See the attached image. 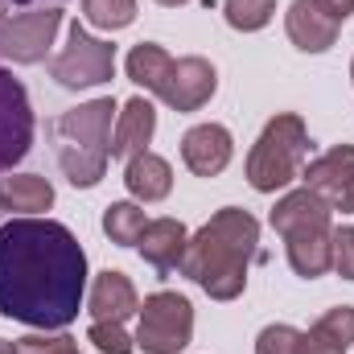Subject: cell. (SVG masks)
I'll use <instances>...</instances> for the list:
<instances>
[{
    "instance_id": "obj_1",
    "label": "cell",
    "mask_w": 354,
    "mask_h": 354,
    "mask_svg": "<svg viewBox=\"0 0 354 354\" xmlns=\"http://www.w3.org/2000/svg\"><path fill=\"white\" fill-rule=\"evenodd\" d=\"M87 292V252L66 223L12 218L0 227V313L37 330H66Z\"/></svg>"
},
{
    "instance_id": "obj_2",
    "label": "cell",
    "mask_w": 354,
    "mask_h": 354,
    "mask_svg": "<svg viewBox=\"0 0 354 354\" xmlns=\"http://www.w3.org/2000/svg\"><path fill=\"white\" fill-rule=\"evenodd\" d=\"M260 248V223L239 210L223 206L210 223H202L181 256V276H189L206 297L214 301H235L248 288V268Z\"/></svg>"
},
{
    "instance_id": "obj_3",
    "label": "cell",
    "mask_w": 354,
    "mask_h": 354,
    "mask_svg": "<svg viewBox=\"0 0 354 354\" xmlns=\"http://www.w3.org/2000/svg\"><path fill=\"white\" fill-rule=\"evenodd\" d=\"M128 79L136 87L153 91L157 99H165L174 111H198L210 103V95L218 91V75L206 58L189 54V58H174L165 54L157 41H140L128 54Z\"/></svg>"
},
{
    "instance_id": "obj_4",
    "label": "cell",
    "mask_w": 354,
    "mask_h": 354,
    "mask_svg": "<svg viewBox=\"0 0 354 354\" xmlns=\"http://www.w3.org/2000/svg\"><path fill=\"white\" fill-rule=\"evenodd\" d=\"M111 115H115L111 99H91L54 120V128H50V136L58 145L54 153H58V165L71 185L91 189L103 181L107 157H111Z\"/></svg>"
},
{
    "instance_id": "obj_5",
    "label": "cell",
    "mask_w": 354,
    "mask_h": 354,
    "mask_svg": "<svg viewBox=\"0 0 354 354\" xmlns=\"http://www.w3.org/2000/svg\"><path fill=\"white\" fill-rule=\"evenodd\" d=\"M305 157H309V128H305V120L292 115V111L272 115L264 124V132H260V140L248 153L252 189L276 194V189L292 185L301 177V169H305Z\"/></svg>"
},
{
    "instance_id": "obj_6",
    "label": "cell",
    "mask_w": 354,
    "mask_h": 354,
    "mask_svg": "<svg viewBox=\"0 0 354 354\" xmlns=\"http://www.w3.org/2000/svg\"><path fill=\"white\" fill-rule=\"evenodd\" d=\"M194 338V305L181 292H153L140 305L136 346L145 354H177Z\"/></svg>"
},
{
    "instance_id": "obj_7",
    "label": "cell",
    "mask_w": 354,
    "mask_h": 354,
    "mask_svg": "<svg viewBox=\"0 0 354 354\" xmlns=\"http://www.w3.org/2000/svg\"><path fill=\"white\" fill-rule=\"evenodd\" d=\"M115 75V46L91 37L87 29L75 21L71 25V37L62 46V54L50 62V79L58 87H71V91H83V87H99Z\"/></svg>"
},
{
    "instance_id": "obj_8",
    "label": "cell",
    "mask_w": 354,
    "mask_h": 354,
    "mask_svg": "<svg viewBox=\"0 0 354 354\" xmlns=\"http://www.w3.org/2000/svg\"><path fill=\"white\" fill-rule=\"evenodd\" d=\"M62 29V12L58 8H37V12H17L0 21V58L33 66L50 54L54 33Z\"/></svg>"
},
{
    "instance_id": "obj_9",
    "label": "cell",
    "mask_w": 354,
    "mask_h": 354,
    "mask_svg": "<svg viewBox=\"0 0 354 354\" xmlns=\"http://www.w3.org/2000/svg\"><path fill=\"white\" fill-rule=\"evenodd\" d=\"M33 107L25 87L0 66V174H8L17 161L29 157L33 149Z\"/></svg>"
},
{
    "instance_id": "obj_10",
    "label": "cell",
    "mask_w": 354,
    "mask_h": 354,
    "mask_svg": "<svg viewBox=\"0 0 354 354\" xmlns=\"http://www.w3.org/2000/svg\"><path fill=\"white\" fill-rule=\"evenodd\" d=\"M301 181H305V189L326 198L330 210L354 214V145H334L330 153L309 161L301 169Z\"/></svg>"
},
{
    "instance_id": "obj_11",
    "label": "cell",
    "mask_w": 354,
    "mask_h": 354,
    "mask_svg": "<svg viewBox=\"0 0 354 354\" xmlns=\"http://www.w3.org/2000/svg\"><path fill=\"white\" fill-rule=\"evenodd\" d=\"M231 153H235V140L223 124H198L181 136V161L198 177H218L231 165Z\"/></svg>"
},
{
    "instance_id": "obj_12",
    "label": "cell",
    "mask_w": 354,
    "mask_h": 354,
    "mask_svg": "<svg viewBox=\"0 0 354 354\" xmlns=\"http://www.w3.org/2000/svg\"><path fill=\"white\" fill-rule=\"evenodd\" d=\"M284 29H288V41L305 54H326L334 41H338V21L317 4V0H292L288 12H284Z\"/></svg>"
},
{
    "instance_id": "obj_13",
    "label": "cell",
    "mask_w": 354,
    "mask_h": 354,
    "mask_svg": "<svg viewBox=\"0 0 354 354\" xmlns=\"http://www.w3.org/2000/svg\"><path fill=\"white\" fill-rule=\"evenodd\" d=\"M330 206H326V198H317L313 189H292V194H284L280 202H276V210H272V227L284 235V239H292V235H313V231H334L330 227Z\"/></svg>"
},
{
    "instance_id": "obj_14",
    "label": "cell",
    "mask_w": 354,
    "mask_h": 354,
    "mask_svg": "<svg viewBox=\"0 0 354 354\" xmlns=\"http://www.w3.org/2000/svg\"><path fill=\"white\" fill-rule=\"evenodd\" d=\"M136 309H140V297H136V284L124 272L107 268V272L95 276V284H91V292H87L91 322H124Z\"/></svg>"
},
{
    "instance_id": "obj_15",
    "label": "cell",
    "mask_w": 354,
    "mask_h": 354,
    "mask_svg": "<svg viewBox=\"0 0 354 354\" xmlns=\"http://www.w3.org/2000/svg\"><path fill=\"white\" fill-rule=\"evenodd\" d=\"M157 132V111L149 99H128L120 120H115V132H111V157H136V153H149V140Z\"/></svg>"
},
{
    "instance_id": "obj_16",
    "label": "cell",
    "mask_w": 354,
    "mask_h": 354,
    "mask_svg": "<svg viewBox=\"0 0 354 354\" xmlns=\"http://www.w3.org/2000/svg\"><path fill=\"white\" fill-rule=\"evenodd\" d=\"M185 243H189V231H185V223H177V218H153V223L145 227V235L136 239L140 256L157 268V272L181 268Z\"/></svg>"
},
{
    "instance_id": "obj_17",
    "label": "cell",
    "mask_w": 354,
    "mask_h": 354,
    "mask_svg": "<svg viewBox=\"0 0 354 354\" xmlns=\"http://www.w3.org/2000/svg\"><path fill=\"white\" fill-rule=\"evenodd\" d=\"M124 185H128V194L140 198V202H161V198H169V189H174V169H169V161L157 157V153H136V157L128 161V169H124Z\"/></svg>"
},
{
    "instance_id": "obj_18",
    "label": "cell",
    "mask_w": 354,
    "mask_h": 354,
    "mask_svg": "<svg viewBox=\"0 0 354 354\" xmlns=\"http://www.w3.org/2000/svg\"><path fill=\"white\" fill-rule=\"evenodd\" d=\"M0 206H4V210H21V214L50 210V206H54V185L37 174L0 177Z\"/></svg>"
},
{
    "instance_id": "obj_19",
    "label": "cell",
    "mask_w": 354,
    "mask_h": 354,
    "mask_svg": "<svg viewBox=\"0 0 354 354\" xmlns=\"http://www.w3.org/2000/svg\"><path fill=\"white\" fill-rule=\"evenodd\" d=\"M330 235L334 231H313V235H292L284 239L288 243V264L297 276L305 280H317L330 272Z\"/></svg>"
},
{
    "instance_id": "obj_20",
    "label": "cell",
    "mask_w": 354,
    "mask_h": 354,
    "mask_svg": "<svg viewBox=\"0 0 354 354\" xmlns=\"http://www.w3.org/2000/svg\"><path fill=\"white\" fill-rule=\"evenodd\" d=\"M145 227H149V218H145V210L136 202H111L103 210V231L120 248H136V239L145 235Z\"/></svg>"
},
{
    "instance_id": "obj_21",
    "label": "cell",
    "mask_w": 354,
    "mask_h": 354,
    "mask_svg": "<svg viewBox=\"0 0 354 354\" xmlns=\"http://www.w3.org/2000/svg\"><path fill=\"white\" fill-rule=\"evenodd\" d=\"M83 17L95 29H128L136 21V0H83Z\"/></svg>"
},
{
    "instance_id": "obj_22",
    "label": "cell",
    "mask_w": 354,
    "mask_h": 354,
    "mask_svg": "<svg viewBox=\"0 0 354 354\" xmlns=\"http://www.w3.org/2000/svg\"><path fill=\"white\" fill-rule=\"evenodd\" d=\"M223 12H227V25L231 29H243V33H256L264 29L276 12V0H223Z\"/></svg>"
},
{
    "instance_id": "obj_23",
    "label": "cell",
    "mask_w": 354,
    "mask_h": 354,
    "mask_svg": "<svg viewBox=\"0 0 354 354\" xmlns=\"http://www.w3.org/2000/svg\"><path fill=\"white\" fill-rule=\"evenodd\" d=\"M87 338L103 354H132V351H136V338H128L124 322H91Z\"/></svg>"
},
{
    "instance_id": "obj_24",
    "label": "cell",
    "mask_w": 354,
    "mask_h": 354,
    "mask_svg": "<svg viewBox=\"0 0 354 354\" xmlns=\"http://www.w3.org/2000/svg\"><path fill=\"white\" fill-rule=\"evenodd\" d=\"M330 268L342 280H354V227H334V235H330Z\"/></svg>"
},
{
    "instance_id": "obj_25",
    "label": "cell",
    "mask_w": 354,
    "mask_h": 354,
    "mask_svg": "<svg viewBox=\"0 0 354 354\" xmlns=\"http://www.w3.org/2000/svg\"><path fill=\"white\" fill-rule=\"evenodd\" d=\"M317 330H326L334 342H342L346 351H351L354 342V309L351 305H338V309H326L322 317H317Z\"/></svg>"
},
{
    "instance_id": "obj_26",
    "label": "cell",
    "mask_w": 354,
    "mask_h": 354,
    "mask_svg": "<svg viewBox=\"0 0 354 354\" xmlns=\"http://www.w3.org/2000/svg\"><path fill=\"white\" fill-rule=\"evenodd\" d=\"M297 338L301 330L292 326H264L256 338V354H297Z\"/></svg>"
},
{
    "instance_id": "obj_27",
    "label": "cell",
    "mask_w": 354,
    "mask_h": 354,
    "mask_svg": "<svg viewBox=\"0 0 354 354\" xmlns=\"http://www.w3.org/2000/svg\"><path fill=\"white\" fill-rule=\"evenodd\" d=\"M17 354H79V342L66 338V334H29V338H17Z\"/></svg>"
},
{
    "instance_id": "obj_28",
    "label": "cell",
    "mask_w": 354,
    "mask_h": 354,
    "mask_svg": "<svg viewBox=\"0 0 354 354\" xmlns=\"http://www.w3.org/2000/svg\"><path fill=\"white\" fill-rule=\"evenodd\" d=\"M297 354H346V346L342 342H334L326 330H305L301 338H297Z\"/></svg>"
},
{
    "instance_id": "obj_29",
    "label": "cell",
    "mask_w": 354,
    "mask_h": 354,
    "mask_svg": "<svg viewBox=\"0 0 354 354\" xmlns=\"http://www.w3.org/2000/svg\"><path fill=\"white\" fill-rule=\"evenodd\" d=\"M317 4H322V8L338 21V25H346V17L354 12V0H317Z\"/></svg>"
},
{
    "instance_id": "obj_30",
    "label": "cell",
    "mask_w": 354,
    "mask_h": 354,
    "mask_svg": "<svg viewBox=\"0 0 354 354\" xmlns=\"http://www.w3.org/2000/svg\"><path fill=\"white\" fill-rule=\"evenodd\" d=\"M62 0H0V8H21V12H37V8H58Z\"/></svg>"
},
{
    "instance_id": "obj_31",
    "label": "cell",
    "mask_w": 354,
    "mask_h": 354,
    "mask_svg": "<svg viewBox=\"0 0 354 354\" xmlns=\"http://www.w3.org/2000/svg\"><path fill=\"white\" fill-rule=\"evenodd\" d=\"M0 354H17V342H8V338H0Z\"/></svg>"
},
{
    "instance_id": "obj_32",
    "label": "cell",
    "mask_w": 354,
    "mask_h": 354,
    "mask_svg": "<svg viewBox=\"0 0 354 354\" xmlns=\"http://www.w3.org/2000/svg\"><path fill=\"white\" fill-rule=\"evenodd\" d=\"M157 4H169V8H174V4H185V0H157Z\"/></svg>"
},
{
    "instance_id": "obj_33",
    "label": "cell",
    "mask_w": 354,
    "mask_h": 354,
    "mask_svg": "<svg viewBox=\"0 0 354 354\" xmlns=\"http://www.w3.org/2000/svg\"><path fill=\"white\" fill-rule=\"evenodd\" d=\"M351 79H354V62H351Z\"/></svg>"
},
{
    "instance_id": "obj_34",
    "label": "cell",
    "mask_w": 354,
    "mask_h": 354,
    "mask_svg": "<svg viewBox=\"0 0 354 354\" xmlns=\"http://www.w3.org/2000/svg\"><path fill=\"white\" fill-rule=\"evenodd\" d=\"M0 21H4V8H0Z\"/></svg>"
},
{
    "instance_id": "obj_35",
    "label": "cell",
    "mask_w": 354,
    "mask_h": 354,
    "mask_svg": "<svg viewBox=\"0 0 354 354\" xmlns=\"http://www.w3.org/2000/svg\"><path fill=\"white\" fill-rule=\"evenodd\" d=\"M0 210H4V206H0Z\"/></svg>"
}]
</instances>
